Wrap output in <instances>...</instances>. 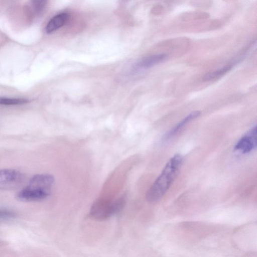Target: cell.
Returning <instances> with one entry per match:
<instances>
[{
  "label": "cell",
  "mask_w": 257,
  "mask_h": 257,
  "mask_svg": "<svg viewBox=\"0 0 257 257\" xmlns=\"http://www.w3.org/2000/svg\"><path fill=\"white\" fill-rule=\"evenodd\" d=\"M183 162V157L176 154L165 164L146 193V199L150 203L160 200L167 193L176 178Z\"/></svg>",
  "instance_id": "6da1fadb"
},
{
  "label": "cell",
  "mask_w": 257,
  "mask_h": 257,
  "mask_svg": "<svg viewBox=\"0 0 257 257\" xmlns=\"http://www.w3.org/2000/svg\"><path fill=\"white\" fill-rule=\"evenodd\" d=\"M54 183L53 176L49 174H38L30 179L28 185L17 194L18 199L37 201L46 199L51 194Z\"/></svg>",
  "instance_id": "7a4b0ae2"
},
{
  "label": "cell",
  "mask_w": 257,
  "mask_h": 257,
  "mask_svg": "<svg viewBox=\"0 0 257 257\" xmlns=\"http://www.w3.org/2000/svg\"><path fill=\"white\" fill-rule=\"evenodd\" d=\"M126 197V194H124L111 202L102 204L95 203L91 209L90 214L98 220L107 219L119 213L123 208Z\"/></svg>",
  "instance_id": "3957f363"
},
{
  "label": "cell",
  "mask_w": 257,
  "mask_h": 257,
  "mask_svg": "<svg viewBox=\"0 0 257 257\" xmlns=\"http://www.w3.org/2000/svg\"><path fill=\"white\" fill-rule=\"evenodd\" d=\"M22 173L13 169H0V189L13 188L22 181Z\"/></svg>",
  "instance_id": "277c9868"
},
{
  "label": "cell",
  "mask_w": 257,
  "mask_h": 257,
  "mask_svg": "<svg viewBox=\"0 0 257 257\" xmlns=\"http://www.w3.org/2000/svg\"><path fill=\"white\" fill-rule=\"evenodd\" d=\"M256 126L255 125L240 139L234 146V150L242 154L249 153L256 148Z\"/></svg>",
  "instance_id": "5b68a950"
},
{
  "label": "cell",
  "mask_w": 257,
  "mask_h": 257,
  "mask_svg": "<svg viewBox=\"0 0 257 257\" xmlns=\"http://www.w3.org/2000/svg\"><path fill=\"white\" fill-rule=\"evenodd\" d=\"M69 19V15L66 13L59 14L54 16L48 23L46 32L50 34L63 26Z\"/></svg>",
  "instance_id": "8992f818"
},
{
  "label": "cell",
  "mask_w": 257,
  "mask_h": 257,
  "mask_svg": "<svg viewBox=\"0 0 257 257\" xmlns=\"http://www.w3.org/2000/svg\"><path fill=\"white\" fill-rule=\"evenodd\" d=\"M167 58V55L164 53L149 56L140 60L137 66L143 68H149L164 61Z\"/></svg>",
  "instance_id": "52a82bcc"
},
{
  "label": "cell",
  "mask_w": 257,
  "mask_h": 257,
  "mask_svg": "<svg viewBox=\"0 0 257 257\" xmlns=\"http://www.w3.org/2000/svg\"><path fill=\"white\" fill-rule=\"evenodd\" d=\"M200 114V111H195L184 118L181 121L178 122L169 132L165 136L166 139H168L175 135L181 128L187 123L199 116Z\"/></svg>",
  "instance_id": "ba28073f"
},
{
  "label": "cell",
  "mask_w": 257,
  "mask_h": 257,
  "mask_svg": "<svg viewBox=\"0 0 257 257\" xmlns=\"http://www.w3.org/2000/svg\"><path fill=\"white\" fill-rule=\"evenodd\" d=\"M231 68L232 65H228L222 68L209 72L203 77L202 80L204 81H210L218 79L228 72Z\"/></svg>",
  "instance_id": "9c48e42d"
},
{
  "label": "cell",
  "mask_w": 257,
  "mask_h": 257,
  "mask_svg": "<svg viewBox=\"0 0 257 257\" xmlns=\"http://www.w3.org/2000/svg\"><path fill=\"white\" fill-rule=\"evenodd\" d=\"M29 100L23 98H9L0 97V105H19L28 102Z\"/></svg>",
  "instance_id": "30bf717a"
},
{
  "label": "cell",
  "mask_w": 257,
  "mask_h": 257,
  "mask_svg": "<svg viewBox=\"0 0 257 257\" xmlns=\"http://www.w3.org/2000/svg\"><path fill=\"white\" fill-rule=\"evenodd\" d=\"M47 0H31L32 8L36 13H40L44 9Z\"/></svg>",
  "instance_id": "8fae6325"
},
{
  "label": "cell",
  "mask_w": 257,
  "mask_h": 257,
  "mask_svg": "<svg viewBox=\"0 0 257 257\" xmlns=\"http://www.w3.org/2000/svg\"><path fill=\"white\" fill-rule=\"evenodd\" d=\"M17 215L14 211L7 209L0 208V220H10L15 218Z\"/></svg>",
  "instance_id": "7c38bea8"
}]
</instances>
